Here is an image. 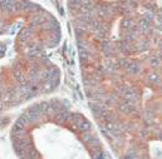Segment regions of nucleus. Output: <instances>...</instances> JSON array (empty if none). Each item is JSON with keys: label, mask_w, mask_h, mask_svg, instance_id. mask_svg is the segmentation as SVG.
<instances>
[{"label": "nucleus", "mask_w": 162, "mask_h": 159, "mask_svg": "<svg viewBox=\"0 0 162 159\" xmlns=\"http://www.w3.org/2000/svg\"><path fill=\"white\" fill-rule=\"evenodd\" d=\"M97 12H98V15L101 18H106V16H108L111 14V8H108V6H99L97 9Z\"/></svg>", "instance_id": "0eeeda50"}, {"label": "nucleus", "mask_w": 162, "mask_h": 159, "mask_svg": "<svg viewBox=\"0 0 162 159\" xmlns=\"http://www.w3.org/2000/svg\"><path fill=\"white\" fill-rule=\"evenodd\" d=\"M129 64H131V61H129L128 59H121V60L118 61V65H119V67H121V68H125V69H127V67H128Z\"/></svg>", "instance_id": "ddd939ff"}, {"label": "nucleus", "mask_w": 162, "mask_h": 159, "mask_svg": "<svg viewBox=\"0 0 162 159\" xmlns=\"http://www.w3.org/2000/svg\"><path fill=\"white\" fill-rule=\"evenodd\" d=\"M137 28H138V30L142 31V33H148L151 30V23L142 18V19L138 22V24H137Z\"/></svg>", "instance_id": "7ed1b4c3"}, {"label": "nucleus", "mask_w": 162, "mask_h": 159, "mask_svg": "<svg viewBox=\"0 0 162 159\" xmlns=\"http://www.w3.org/2000/svg\"><path fill=\"white\" fill-rule=\"evenodd\" d=\"M119 110L123 111L125 114H131L132 111L135 110V105L131 104V103H127V101L123 100L121 104H119Z\"/></svg>", "instance_id": "20e7f679"}, {"label": "nucleus", "mask_w": 162, "mask_h": 159, "mask_svg": "<svg viewBox=\"0 0 162 159\" xmlns=\"http://www.w3.org/2000/svg\"><path fill=\"white\" fill-rule=\"evenodd\" d=\"M55 118H57V120H58L59 123H64V121L69 120V119L72 118V115H71L69 111H67V110H60L59 113L55 115Z\"/></svg>", "instance_id": "39448f33"}, {"label": "nucleus", "mask_w": 162, "mask_h": 159, "mask_svg": "<svg viewBox=\"0 0 162 159\" xmlns=\"http://www.w3.org/2000/svg\"><path fill=\"white\" fill-rule=\"evenodd\" d=\"M122 95H123V99H125V101L131 103V104H133V103H136L138 100V94L133 89H126V90H123Z\"/></svg>", "instance_id": "f257e3e1"}, {"label": "nucleus", "mask_w": 162, "mask_h": 159, "mask_svg": "<svg viewBox=\"0 0 162 159\" xmlns=\"http://www.w3.org/2000/svg\"><path fill=\"white\" fill-rule=\"evenodd\" d=\"M158 58H160V60L162 61V51H161V54H160V57H158Z\"/></svg>", "instance_id": "f3484780"}, {"label": "nucleus", "mask_w": 162, "mask_h": 159, "mask_svg": "<svg viewBox=\"0 0 162 159\" xmlns=\"http://www.w3.org/2000/svg\"><path fill=\"white\" fill-rule=\"evenodd\" d=\"M136 36H137V34L133 31V30H131V31H127L126 34H125V40L128 43V41H133L136 39Z\"/></svg>", "instance_id": "9d476101"}, {"label": "nucleus", "mask_w": 162, "mask_h": 159, "mask_svg": "<svg viewBox=\"0 0 162 159\" xmlns=\"http://www.w3.org/2000/svg\"><path fill=\"white\" fill-rule=\"evenodd\" d=\"M147 80H148L151 84H153V85H158V84H160V81H161L160 77L157 75L156 73H151V74H148Z\"/></svg>", "instance_id": "6e6552de"}, {"label": "nucleus", "mask_w": 162, "mask_h": 159, "mask_svg": "<svg viewBox=\"0 0 162 159\" xmlns=\"http://www.w3.org/2000/svg\"><path fill=\"white\" fill-rule=\"evenodd\" d=\"M157 29L162 31V23H158V22H157Z\"/></svg>", "instance_id": "2eb2a0df"}, {"label": "nucleus", "mask_w": 162, "mask_h": 159, "mask_svg": "<svg viewBox=\"0 0 162 159\" xmlns=\"http://www.w3.org/2000/svg\"><path fill=\"white\" fill-rule=\"evenodd\" d=\"M156 18H157V22H158V23H162V9L158 12V14L156 15Z\"/></svg>", "instance_id": "4468645a"}, {"label": "nucleus", "mask_w": 162, "mask_h": 159, "mask_svg": "<svg viewBox=\"0 0 162 159\" xmlns=\"http://www.w3.org/2000/svg\"><path fill=\"white\" fill-rule=\"evenodd\" d=\"M148 45H150V43H148V40L147 39H142V40H140L138 41V44H137V48L140 49V50H142V49H147L148 48Z\"/></svg>", "instance_id": "9b49d317"}, {"label": "nucleus", "mask_w": 162, "mask_h": 159, "mask_svg": "<svg viewBox=\"0 0 162 159\" xmlns=\"http://www.w3.org/2000/svg\"><path fill=\"white\" fill-rule=\"evenodd\" d=\"M127 73L128 74H131V75H136V74H138L141 70H142V68H141V65L138 64V63H136V61H131V64L127 67Z\"/></svg>", "instance_id": "f03ea898"}, {"label": "nucleus", "mask_w": 162, "mask_h": 159, "mask_svg": "<svg viewBox=\"0 0 162 159\" xmlns=\"http://www.w3.org/2000/svg\"><path fill=\"white\" fill-rule=\"evenodd\" d=\"M155 16H156V14H155L153 10H152V9H150V8L143 13V19L148 20L150 23H151V20H153V19H155Z\"/></svg>", "instance_id": "1a4fd4ad"}, {"label": "nucleus", "mask_w": 162, "mask_h": 159, "mask_svg": "<svg viewBox=\"0 0 162 159\" xmlns=\"http://www.w3.org/2000/svg\"><path fill=\"white\" fill-rule=\"evenodd\" d=\"M122 28H123V29H126V30H128V31H131V30L135 29V22H133L131 18H123Z\"/></svg>", "instance_id": "423d86ee"}, {"label": "nucleus", "mask_w": 162, "mask_h": 159, "mask_svg": "<svg viewBox=\"0 0 162 159\" xmlns=\"http://www.w3.org/2000/svg\"><path fill=\"white\" fill-rule=\"evenodd\" d=\"M160 61H161L160 58H158V57H155V55L150 58V65H151V67H153V68H158Z\"/></svg>", "instance_id": "f8f14e48"}, {"label": "nucleus", "mask_w": 162, "mask_h": 159, "mask_svg": "<svg viewBox=\"0 0 162 159\" xmlns=\"http://www.w3.org/2000/svg\"><path fill=\"white\" fill-rule=\"evenodd\" d=\"M138 159H148V158H147V157H140Z\"/></svg>", "instance_id": "dca6fc26"}]
</instances>
